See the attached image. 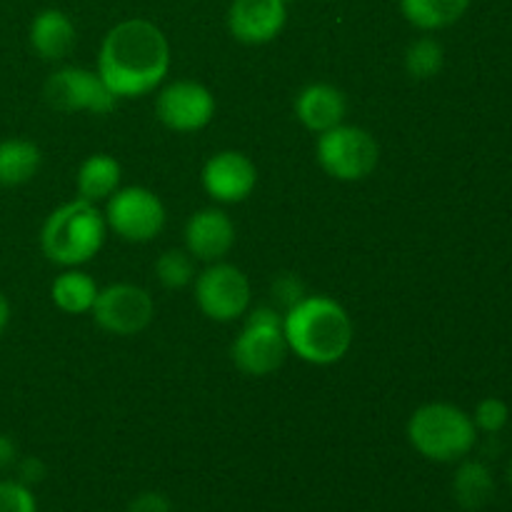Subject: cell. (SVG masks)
I'll list each match as a JSON object with an SVG mask.
<instances>
[{
    "label": "cell",
    "instance_id": "11",
    "mask_svg": "<svg viewBox=\"0 0 512 512\" xmlns=\"http://www.w3.org/2000/svg\"><path fill=\"white\" fill-rule=\"evenodd\" d=\"M215 95L198 80H173L160 88L155 115L173 133H198L215 118Z\"/></svg>",
    "mask_w": 512,
    "mask_h": 512
},
{
    "label": "cell",
    "instance_id": "10",
    "mask_svg": "<svg viewBox=\"0 0 512 512\" xmlns=\"http://www.w3.org/2000/svg\"><path fill=\"white\" fill-rule=\"evenodd\" d=\"M90 315L100 330L128 338V335L143 333L153 323L155 303L153 295L140 285L115 283L98 290Z\"/></svg>",
    "mask_w": 512,
    "mask_h": 512
},
{
    "label": "cell",
    "instance_id": "18",
    "mask_svg": "<svg viewBox=\"0 0 512 512\" xmlns=\"http://www.w3.org/2000/svg\"><path fill=\"white\" fill-rule=\"evenodd\" d=\"M453 498L463 510H483L495 498L493 470L483 460H460L453 475Z\"/></svg>",
    "mask_w": 512,
    "mask_h": 512
},
{
    "label": "cell",
    "instance_id": "26",
    "mask_svg": "<svg viewBox=\"0 0 512 512\" xmlns=\"http://www.w3.org/2000/svg\"><path fill=\"white\" fill-rule=\"evenodd\" d=\"M305 295H308L305 283L295 273H280L278 278L273 280V298L275 303L283 308V313L293 308V305H298Z\"/></svg>",
    "mask_w": 512,
    "mask_h": 512
},
{
    "label": "cell",
    "instance_id": "1",
    "mask_svg": "<svg viewBox=\"0 0 512 512\" xmlns=\"http://www.w3.org/2000/svg\"><path fill=\"white\" fill-rule=\"evenodd\" d=\"M170 70V45L163 30L143 18H130L105 33L98 53V75L118 100L143 98L160 88Z\"/></svg>",
    "mask_w": 512,
    "mask_h": 512
},
{
    "label": "cell",
    "instance_id": "16",
    "mask_svg": "<svg viewBox=\"0 0 512 512\" xmlns=\"http://www.w3.org/2000/svg\"><path fill=\"white\" fill-rule=\"evenodd\" d=\"M75 38H78L75 35V23L63 10L45 8L30 20V48H33L38 58L50 60V63L70 55V50L75 48Z\"/></svg>",
    "mask_w": 512,
    "mask_h": 512
},
{
    "label": "cell",
    "instance_id": "12",
    "mask_svg": "<svg viewBox=\"0 0 512 512\" xmlns=\"http://www.w3.org/2000/svg\"><path fill=\"white\" fill-rule=\"evenodd\" d=\"M203 190L220 205L243 203L258 185V168L240 150H220L210 155L200 173Z\"/></svg>",
    "mask_w": 512,
    "mask_h": 512
},
{
    "label": "cell",
    "instance_id": "19",
    "mask_svg": "<svg viewBox=\"0 0 512 512\" xmlns=\"http://www.w3.org/2000/svg\"><path fill=\"white\" fill-rule=\"evenodd\" d=\"M43 153L33 140H0V188H20L38 175Z\"/></svg>",
    "mask_w": 512,
    "mask_h": 512
},
{
    "label": "cell",
    "instance_id": "14",
    "mask_svg": "<svg viewBox=\"0 0 512 512\" xmlns=\"http://www.w3.org/2000/svg\"><path fill=\"white\" fill-rule=\"evenodd\" d=\"M185 250L195 260L218 263L233 250L235 223L220 208H203L193 213L185 223Z\"/></svg>",
    "mask_w": 512,
    "mask_h": 512
},
{
    "label": "cell",
    "instance_id": "2",
    "mask_svg": "<svg viewBox=\"0 0 512 512\" xmlns=\"http://www.w3.org/2000/svg\"><path fill=\"white\" fill-rule=\"evenodd\" d=\"M283 333L290 353L310 365H335L353 345V320L338 300L305 295L283 313Z\"/></svg>",
    "mask_w": 512,
    "mask_h": 512
},
{
    "label": "cell",
    "instance_id": "8",
    "mask_svg": "<svg viewBox=\"0 0 512 512\" xmlns=\"http://www.w3.org/2000/svg\"><path fill=\"white\" fill-rule=\"evenodd\" d=\"M43 95L50 108L60 113L110 115L118 108V98L110 93L98 70L80 68V65H65L50 73Z\"/></svg>",
    "mask_w": 512,
    "mask_h": 512
},
{
    "label": "cell",
    "instance_id": "4",
    "mask_svg": "<svg viewBox=\"0 0 512 512\" xmlns=\"http://www.w3.org/2000/svg\"><path fill=\"white\" fill-rule=\"evenodd\" d=\"M410 445L433 463H460L478 445V428L453 403H425L408 420Z\"/></svg>",
    "mask_w": 512,
    "mask_h": 512
},
{
    "label": "cell",
    "instance_id": "3",
    "mask_svg": "<svg viewBox=\"0 0 512 512\" xmlns=\"http://www.w3.org/2000/svg\"><path fill=\"white\" fill-rule=\"evenodd\" d=\"M108 235V223L98 205L70 200L55 208L40 228V250L60 268H80L100 253Z\"/></svg>",
    "mask_w": 512,
    "mask_h": 512
},
{
    "label": "cell",
    "instance_id": "13",
    "mask_svg": "<svg viewBox=\"0 0 512 512\" xmlns=\"http://www.w3.org/2000/svg\"><path fill=\"white\" fill-rule=\"evenodd\" d=\"M288 20V5L280 0H233L228 30L238 43L265 45L278 38Z\"/></svg>",
    "mask_w": 512,
    "mask_h": 512
},
{
    "label": "cell",
    "instance_id": "7",
    "mask_svg": "<svg viewBox=\"0 0 512 512\" xmlns=\"http://www.w3.org/2000/svg\"><path fill=\"white\" fill-rule=\"evenodd\" d=\"M105 223L118 238L128 243H150L165 228V205L158 195L143 185L118 188L105 205Z\"/></svg>",
    "mask_w": 512,
    "mask_h": 512
},
{
    "label": "cell",
    "instance_id": "21",
    "mask_svg": "<svg viewBox=\"0 0 512 512\" xmlns=\"http://www.w3.org/2000/svg\"><path fill=\"white\" fill-rule=\"evenodd\" d=\"M470 3L473 0H400V13L418 30L433 33L458 23L468 13Z\"/></svg>",
    "mask_w": 512,
    "mask_h": 512
},
{
    "label": "cell",
    "instance_id": "9",
    "mask_svg": "<svg viewBox=\"0 0 512 512\" xmlns=\"http://www.w3.org/2000/svg\"><path fill=\"white\" fill-rule=\"evenodd\" d=\"M193 283L200 313L215 323H233L250 310V280L235 265L210 263Z\"/></svg>",
    "mask_w": 512,
    "mask_h": 512
},
{
    "label": "cell",
    "instance_id": "29",
    "mask_svg": "<svg viewBox=\"0 0 512 512\" xmlns=\"http://www.w3.org/2000/svg\"><path fill=\"white\" fill-rule=\"evenodd\" d=\"M18 445H15V440L10 438V435L0 433V473L8 468H15V463H18Z\"/></svg>",
    "mask_w": 512,
    "mask_h": 512
},
{
    "label": "cell",
    "instance_id": "15",
    "mask_svg": "<svg viewBox=\"0 0 512 512\" xmlns=\"http://www.w3.org/2000/svg\"><path fill=\"white\" fill-rule=\"evenodd\" d=\"M293 110L305 130L320 135L343 123L345 113H348V100H345L343 90L335 85L310 83L295 95Z\"/></svg>",
    "mask_w": 512,
    "mask_h": 512
},
{
    "label": "cell",
    "instance_id": "5",
    "mask_svg": "<svg viewBox=\"0 0 512 512\" xmlns=\"http://www.w3.org/2000/svg\"><path fill=\"white\" fill-rule=\"evenodd\" d=\"M245 325L230 345L235 368L253 378L275 373L288 358L290 348L283 333V313L270 305L248 310Z\"/></svg>",
    "mask_w": 512,
    "mask_h": 512
},
{
    "label": "cell",
    "instance_id": "17",
    "mask_svg": "<svg viewBox=\"0 0 512 512\" xmlns=\"http://www.w3.org/2000/svg\"><path fill=\"white\" fill-rule=\"evenodd\" d=\"M123 168L118 160L108 153H95L80 163L78 175H75V188L78 198L98 205L100 200H108L115 190L120 188Z\"/></svg>",
    "mask_w": 512,
    "mask_h": 512
},
{
    "label": "cell",
    "instance_id": "20",
    "mask_svg": "<svg viewBox=\"0 0 512 512\" xmlns=\"http://www.w3.org/2000/svg\"><path fill=\"white\" fill-rule=\"evenodd\" d=\"M98 290L93 275L78 268H65L63 273L55 275L53 285H50V298H53L55 308H60L63 313L83 315L93 310Z\"/></svg>",
    "mask_w": 512,
    "mask_h": 512
},
{
    "label": "cell",
    "instance_id": "24",
    "mask_svg": "<svg viewBox=\"0 0 512 512\" xmlns=\"http://www.w3.org/2000/svg\"><path fill=\"white\" fill-rule=\"evenodd\" d=\"M478 428V433L485 435H498L503 433L505 425L510 420V408L505 400L500 398H483L478 405H475V413L470 415Z\"/></svg>",
    "mask_w": 512,
    "mask_h": 512
},
{
    "label": "cell",
    "instance_id": "32",
    "mask_svg": "<svg viewBox=\"0 0 512 512\" xmlns=\"http://www.w3.org/2000/svg\"><path fill=\"white\" fill-rule=\"evenodd\" d=\"M280 3H285V5H288V3H293V0H280Z\"/></svg>",
    "mask_w": 512,
    "mask_h": 512
},
{
    "label": "cell",
    "instance_id": "6",
    "mask_svg": "<svg viewBox=\"0 0 512 512\" xmlns=\"http://www.w3.org/2000/svg\"><path fill=\"white\" fill-rule=\"evenodd\" d=\"M315 158L330 178L343 180V183H358L378 168L380 145L360 125L340 123L318 135Z\"/></svg>",
    "mask_w": 512,
    "mask_h": 512
},
{
    "label": "cell",
    "instance_id": "30",
    "mask_svg": "<svg viewBox=\"0 0 512 512\" xmlns=\"http://www.w3.org/2000/svg\"><path fill=\"white\" fill-rule=\"evenodd\" d=\"M8 323H10V303H8V298L0 293V335L5 333Z\"/></svg>",
    "mask_w": 512,
    "mask_h": 512
},
{
    "label": "cell",
    "instance_id": "25",
    "mask_svg": "<svg viewBox=\"0 0 512 512\" xmlns=\"http://www.w3.org/2000/svg\"><path fill=\"white\" fill-rule=\"evenodd\" d=\"M0 512H38L33 488L20 480H0Z\"/></svg>",
    "mask_w": 512,
    "mask_h": 512
},
{
    "label": "cell",
    "instance_id": "23",
    "mask_svg": "<svg viewBox=\"0 0 512 512\" xmlns=\"http://www.w3.org/2000/svg\"><path fill=\"white\" fill-rule=\"evenodd\" d=\"M155 278L168 290L188 288L195 280V258L188 250H165L155 260Z\"/></svg>",
    "mask_w": 512,
    "mask_h": 512
},
{
    "label": "cell",
    "instance_id": "27",
    "mask_svg": "<svg viewBox=\"0 0 512 512\" xmlns=\"http://www.w3.org/2000/svg\"><path fill=\"white\" fill-rule=\"evenodd\" d=\"M15 470H18L20 483L28 485V488H33V485H40L45 480V475H48V465H45L43 460L38 458V455L18 458V463H15Z\"/></svg>",
    "mask_w": 512,
    "mask_h": 512
},
{
    "label": "cell",
    "instance_id": "31",
    "mask_svg": "<svg viewBox=\"0 0 512 512\" xmlns=\"http://www.w3.org/2000/svg\"><path fill=\"white\" fill-rule=\"evenodd\" d=\"M508 483L512 485V460L508 463Z\"/></svg>",
    "mask_w": 512,
    "mask_h": 512
},
{
    "label": "cell",
    "instance_id": "22",
    "mask_svg": "<svg viewBox=\"0 0 512 512\" xmlns=\"http://www.w3.org/2000/svg\"><path fill=\"white\" fill-rule=\"evenodd\" d=\"M445 65V50L440 40L423 35V38L413 40L405 50V73L413 80H433L440 75Z\"/></svg>",
    "mask_w": 512,
    "mask_h": 512
},
{
    "label": "cell",
    "instance_id": "28",
    "mask_svg": "<svg viewBox=\"0 0 512 512\" xmlns=\"http://www.w3.org/2000/svg\"><path fill=\"white\" fill-rule=\"evenodd\" d=\"M125 512H173V503H170L163 493L148 490V493L135 495Z\"/></svg>",
    "mask_w": 512,
    "mask_h": 512
}]
</instances>
